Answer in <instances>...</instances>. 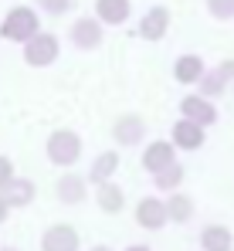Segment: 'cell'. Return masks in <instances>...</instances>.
<instances>
[{
    "instance_id": "6da1fadb",
    "label": "cell",
    "mask_w": 234,
    "mask_h": 251,
    "mask_svg": "<svg viewBox=\"0 0 234 251\" xmlns=\"http://www.w3.org/2000/svg\"><path fill=\"white\" fill-rule=\"evenodd\" d=\"M38 31H41V17H38L34 7H14V10L0 21V38H3V41L27 44Z\"/></svg>"
},
{
    "instance_id": "7a4b0ae2",
    "label": "cell",
    "mask_w": 234,
    "mask_h": 251,
    "mask_svg": "<svg viewBox=\"0 0 234 251\" xmlns=\"http://www.w3.org/2000/svg\"><path fill=\"white\" fill-rule=\"evenodd\" d=\"M44 153L54 167H75L81 160V136L75 129H54L44 143Z\"/></svg>"
},
{
    "instance_id": "3957f363",
    "label": "cell",
    "mask_w": 234,
    "mask_h": 251,
    "mask_svg": "<svg viewBox=\"0 0 234 251\" xmlns=\"http://www.w3.org/2000/svg\"><path fill=\"white\" fill-rule=\"evenodd\" d=\"M58 54H61V41H58L54 34H48V31H38L31 41L24 44V61H27L31 68H48V65H54Z\"/></svg>"
},
{
    "instance_id": "277c9868",
    "label": "cell",
    "mask_w": 234,
    "mask_h": 251,
    "mask_svg": "<svg viewBox=\"0 0 234 251\" xmlns=\"http://www.w3.org/2000/svg\"><path fill=\"white\" fill-rule=\"evenodd\" d=\"M231 82H234V58H228V61H221L217 68H207V72L200 75V82H197V85H200V92H197V95L214 102L217 95L228 92V85H231Z\"/></svg>"
},
{
    "instance_id": "5b68a950",
    "label": "cell",
    "mask_w": 234,
    "mask_h": 251,
    "mask_svg": "<svg viewBox=\"0 0 234 251\" xmlns=\"http://www.w3.org/2000/svg\"><path fill=\"white\" fill-rule=\"evenodd\" d=\"M217 105L210 102V99H200L197 92H190V95H183L180 99V119H190V123H197L200 129H210V126L217 123Z\"/></svg>"
},
{
    "instance_id": "8992f818",
    "label": "cell",
    "mask_w": 234,
    "mask_h": 251,
    "mask_svg": "<svg viewBox=\"0 0 234 251\" xmlns=\"http://www.w3.org/2000/svg\"><path fill=\"white\" fill-rule=\"evenodd\" d=\"M170 143L173 150H183V153H197L204 143H207V129H200L190 119H177L173 129H170Z\"/></svg>"
},
{
    "instance_id": "52a82bcc",
    "label": "cell",
    "mask_w": 234,
    "mask_h": 251,
    "mask_svg": "<svg viewBox=\"0 0 234 251\" xmlns=\"http://www.w3.org/2000/svg\"><path fill=\"white\" fill-rule=\"evenodd\" d=\"M112 136L119 146H139L146 139V119L139 112H122L112 126Z\"/></svg>"
},
{
    "instance_id": "ba28073f",
    "label": "cell",
    "mask_w": 234,
    "mask_h": 251,
    "mask_svg": "<svg viewBox=\"0 0 234 251\" xmlns=\"http://www.w3.org/2000/svg\"><path fill=\"white\" fill-rule=\"evenodd\" d=\"M177 163V150H173V143L170 139H153V143H146V150H143V170L153 176L159 170L173 167Z\"/></svg>"
},
{
    "instance_id": "9c48e42d",
    "label": "cell",
    "mask_w": 234,
    "mask_h": 251,
    "mask_svg": "<svg viewBox=\"0 0 234 251\" xmlns=\"http://www.w3.org/2000/svg\"><path fill=\"white\" fill-rule=\"evenodd\" d=\"M78 248H81V238L72 224H51L41 234V251H78Z\"/></svg>"
},
{
    "instance_id": "30bf717a",
    "label": "cell",
    "mask_w": 234,
    "mask_h": 251,
    "mask_svg": "<svg viewBox=\"0 0 234 251\" xmlns=\"http://www.w3.org/2000/svg\"><path fill=\"white\" fill-rule=\"evenodd\" d=\"M68 38H72V44H75L78 51H95L105 34H102V24L95 17H78L75 24H72V31H68Z\"/></svg>"
},
{
    "instance_id": "8fae6325",
    "label": "cell",
    "mask_w": 234,
    "mask_h": 251,
    "mask_svg": "<svg viewBox=\"0 0 234 251\" xmlns=\"http://www.w3.org/2000/svg\"><path fill=\"white\" fill-rule=\"evenodd\" d=\"M0 197L7 201V207H10V210H21V207H31V204H34L38 187H34L31 176H14V180L0 190Z\"/></svg>"
},
{
    "instance_id": "7c38bea8",
    "label": "cell",
    "mask_w": 234,
    "mask_h": 251,
    "mask_svg": "<svg viewBox=\"0 0 234 251\" xmlns=\"http://www.w3.org/2000/svg\"><path fill=\"white\" fill-rule=\"evenodd\" d=\"M136 224L146 227V231H163L170 221H166V204L163 197H143L136 204Z\"/></svg>"
},
{
    "instance_id": "4fadbf2b",
    "label": "cell",
    "mask_w": 234,
    "mask_h": 251,
    "mask_svg": "<svg viewBox=\"0 0 234 251\" xmlns=\"http://www.w3.org/2000/svg\"><path fill=\"white\" fill-rule=\"evenodd\" d=\"M116 173H119V150H102V153L92 160L85 180H88V187H102V183L116 180Z\"/></svg>"
},
{
    "instance_id": "5bb4252c",
    "label": "cell",
    "mask_w": 234,
    "mask_h": 251,
    "mask_svg": "<svg viewBox=\"0 0 234 251\" xmlns=\"http://www.w3.org/2000/svg\"><path fill=\"white\" fill-rule=\"evenodd\" d=\"M166 31H170V10L163 3H156V7H150L143 14V21H139V38L143 41H163Z\"/></svg>"
},
{
    "instance_id": "9a60e30c",
    "label": "cell",
    "mask_w": 234,
    "mask_h": 251,
    "mask_svg": "<svg viewBox=\"0 0 234 251\" xmlns=\"http://www.w3.org/2000/svg\"><path fill=\"white\" fill-rule=\"evenodd\" d=\"M58 201L61 204H68V207H78V204H85V197H88V180L81 176V173H68L65 170V176L58 180Z\"/></svg>"
},
{
    "instance_id": "2e32d148",
    "label": "cell",
    "mask_w": 234,
    "mask_h": 251,
    "mask_svg": "<svg viewBox=\"0 0 234 251\" xmlns=\"http://www.w3.org/2000/svg\"><path fill=\"white\" fill-rule=\"evenodd\" d=\"M132 14V3L129 0H95V21L99 24H109V27H119L126 24Z\"/></svg>"
},
{
    "instance_id": "e0dca14e",
    "label": "cell",
    "mask_w": 234,
    "mask_h": 251,
    "mask_svg": "<svg viewBox=\"0 0 234 251\" xmlns=\"http://www.w3.org/2000/svg\"><path fill=\"white\" fill-rule=\"evenodd\" d=\"M234 248V234L228 224H207L200 231V251H231Z\"/></svg>"
},
{
    "instance_id": "ac0fdd59",
    "label": "cell",
    "mask_w": 234,
    "mask_h": 251,
    "mask_svg": "<svg viewBox=\"0 0 234 251\" xmlns=\"http://www.w3.org/2000/svg\"><path fill=\"white\" fill-rule=\"evenodd\" d=\"M204 72H207V65H204L200 54H180V58L173 61V78L180 85H197Z\"/></svg>"
},
{
    "instance_id": "d6986e66",
    "label": "cell",
    "mask_w": 234,
    "mask_h": 251,
    "mask_svg": "<svg viewBox=\"0 0 234 251\" xmlns=\"http://www.w3.org/2000/svg\"><path fill=\"white\" fill-rule=\"evenodd\" d=\"M166 221H173V224H187V221H194V214H197V204H194V197L190 194H170L166 201Z\"/></svg>"
},
{
    "instance_id": "ffe728a7",
    "label": "cell",
    "mask_w": 234,
    "mask_h": 251,
    "mask_svg": "<svg viewBox=\"0 0 234 251\" xmlns=\"http://www.w3.org/2000/svg\"><path fill=\"white\" fill-rule=\"evenodd\" d=\"M95 204L102 214H119V210L126 207V194H122V187H119L116 180H109V183H102V187H95Z\"/></svg>"
},
{
    "instance_id": "44dd1931",
    "label": "cell",
    "mask_w": 234,
    "mask_h": 251,
    "mask_svg": "<svg viewBox=\"0 0 234 251\" xmlns=\"http://www.w3.org/2000/svg\"><path fill=\"white\" fill-rule=\"evenodd\" d=\"M183 176H187L183 167H180V163H173V167L153 173V187L159 190V194H177V190L183 187Z\"/></svg>"
},
{
    "instance_id": "7402d4cb",
    "label": "cell",
    "mask_w": 234,
    "mask_h": 251,
    "mask_svg": "<svg viewBox=\"0 0 234 251\" xmlns=\"http://www.w3.org/2000/svg\"><path fill=\"white\" fill-rule=\"evenodd\" d=\"M207 14L217 21H234V0H207Z\"/></svg>"
},
{
    "instance_id": "603a6c76",
    "label": "cell",
    "mask_w": 234,
    "mask_h": 251,
    "mask_svg": "<svg viewBox=\"0 0 234 251\" xmlns=\"http://www.w3.org/2000/svg\"><path fill=\"white\" fill-rule=\"evenodd\" d=\"M38 7L44 10V14H65V10H72V0H38Z\"/></svg>"
},
{
    "instance_id": "cb8c5ba5",
    "label": "cell",
    "mask_w": 234,
    "mask_h": 251,
    "mask_svg": "<svg viewBox=\"0 0 234 251\" xmlns=\"http://www.w3.org/2000/svg\"><path fill=\"white\" fill-rule=\"evenodd\" d=\"M17 173H14V163H10V156H0V190L14 180Z\"/></svg>"
},
{
    "instance_id": "d4e9b609",
    "label": "cell",
    "mask_w": 234,
    "mask_h": 251,
    "mask_svg": "<svg viewBox=\"0 0 234 251\" xmlns=\"http://www.w3.org/2000/svg\"><path fill=\"white\" fill-rule=\"evenodd\" d=\"M7 217H10V207H7V201H3V197H0V224H3V221H7Z\"/></svg>"
},
{
    "instance_id": "484cf974",
    "label": "cell",
    "mask_w": 234,
    "mask_h": 251,
    "mask_svg": "<svg viewBox=\"0 0 234 251\" xmlns=\"http://www.w3.org/2000/svg\"><path fill=\"white\" fill-rule=\"evenodd\" d=\"M126 251H153V248H150V245H129Z\"/></svg>"
},
{
    "instance_id": "4316f807",
    "label": "cell",
    "mask_w": 234,
    "mask_h": 251,
    "mask_svg": "<svg viewBox=\"0 0 234 251\" xmlns=\"http://www.w3.org/2000/svg\"><path fill=\"white\" fill-rule=\"evenodd\" d=\"M88 251H112L109 245H95V248H88Z\"/></svg>"
},
{
    "instance_id": "83f0119b",
    "label": "cell",
    "mask_w": 234,
    "mask_h": 251,
    "mask_svg": "<svg viewBox=\"0 0 234 251\" xmlns=\"http://www.w3.org/2000/svg\"><path fill=\"white\" fill-rule=\"evenodd\" d=\"M0 251H17V248H0Z\"/></svg>"
},
{
    "instance_id": "f1b7e54d",
    "label": "cell",
    "mask_w": 234,
    "mask_h": 251,
    "mask_svg": "<svg viewBox=\"0 0 234 251\" xmlns=\"http://www.w3.org/2000/svg\"><path fill=\"white\" fill-rule=\"evenodd\" d=\"M231 92H234V82H231Z\"/></svg>"
}]
</instances>
